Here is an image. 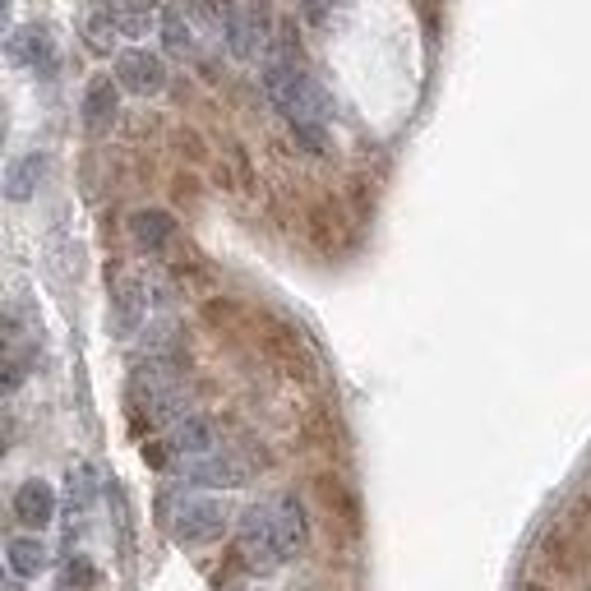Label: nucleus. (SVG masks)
<instances>
[{
	"instance_id": "obj_1",
	"label": "nucleus",
	"mask_w": 591,
	"mask_h": 591,
	"mask_svg": "<svg viewBox=\"0 0 591 591\" xmlns=\"http://www.w3.org/2000/svg\"><path fill=\"white\" fill-rule=\"evenodd\" d=\"M309 545V518L296 494H277V500L255 504L240 518V536H236V559L250 573H273L301 559Z\"/></svg>"
},
{
	"instance_id": "obj_2",
	"label": "nucleus",
	"mask_w": 591,
	"mask_h": 591,
	"mask_svg": "<svg viewBox=\"0 0 591 591\" xmlns=\"http://www.w3.org/2000/svg\"><path fill=\"white\" fill-rule=\"evenodd\" d=\"M171 532H176L180 545H213V541H223V532H227V504L208 500V494H195V500L176 504Z\"/></svg>"
},
{
	"instance_id": "obj_3",
	"label": "nucleus",
	"mask_w": 591,
	"mask_h": 591,
	"mask_svg": "<svg viewBox=\"0 0 591 591\" xmlns=\"http://www.w3.org/2000/svg\"><path fill=\"white\" fill-rule=\"evenodd\" d=\"M116 88L135 92V98H158L167 88V66L152 51H120L116 56Z\"/></svg>"
},
{
	"instance_id": "obj_4",
	"label": "nucleus",
	"mask_w": 591,
	"mask_h": 591,
	"mask_svg": "<svg viewBox=\"0 0 591 591\" xmlns=\"http://www.w3.org/2000/svg\"><path fill=\"white\" fill-rule=\"evenodd\" d=\"M259 337H264V352L287 370V375H296V380H309L315 375V361H309V347L301 342V333L296 328H287L283 319H264L259 324Z\"/></svg>"
},
{
	"instance_id": "obj_5",
	"label": "nucleus",
	"mask_w": 591,
	"mask_h": 591,
	"mask_svg": "<svg viewBox=\"0 0 591 591\" xmlns=\"http://www.w3.org/2000/svg\"><path fill=\"white\" fill-rule=\"evenodd\" d=\"M190 481L195 485H208V490H232V485H245L255 476V466H250V457L245 453H204V457H190Z\"/></svg>"
},
{
	"instance_id": "obj_6",
	"label": "nucleus",
	"mask_w": 591,
	"mask_h": 591,
	"mask_svg": "<svg viewBox=\"0 0 591 591\" xmlns=\"http://www.w3.org/2000/svg\"><path fill=\"white\" fill-rule=\"evenodd\" d=\"M309 245L324 255H342L352 245V223H347V208L337 199H319L309 208Z\"/></svg>"
},
{
	"instance_id": "obj_7",
	"label": "nucleus",
	"mask_w": 591,
	"mask_h": 591,
	"mask_svg": "<svg viewBox=\"0 0 591 591\" xmlns=\"http://www.w3.org/2000/svg\"><path fill=\"white\" fill-rule=\"evenodd\" d=\"M116 111H120V88H116V79L98 75L83 88V126H88V135H107L116 126Z\"/></svg>"
},
{
	"instance_id": "obj_8",
	"label": "nucleus",
	"mask_w": 591,
	"mask_h": 591,
	"mask_svg": "<svg viewBox=\"0 0 591 591\" xmlns=\"http://www.w3.org/2000/svg\"><path fill=\"white\" fill-rule=\"evenodd\" d=\"M130 236H135L139 250L162 255V250H171V245H176V217L167 208H139L130 217Z\"/></svg>"
},
{
	"instance_id": "obj_9",
	"label": "nucleus",
	"mask_w": 591,
	"mask_h": 591,
	"mask_svg": "<svg viewBox=\"0 0 591 591\" xmlns=\"http://www.w3.org/2000/svg\"><path fill=\"white\" fill-rule=\"evenodd\" d=\"M167 449L176 453V457H204V453H213L217 449V430H213V421L208 416H180L171 430H167Z\"/></svg>"
},
{
	"instance_id": "obj_10",
	"label": "nucleus",
	"mask_w": 591,
	"mask_h": 591,
	"mask_svg": "<svg viewBox=\"0 0 591 591\" xmlns=\"http://www.w3.org/2000/svg\"><path fill=\"white\" fill-rule=\"evenodd\" d=\"M14 518L28 526V532H42V526L56 518V490L47 481H23L14 490Z\"/></svg>"
},
{
	"instance_id": "obj_11",
	"label": "nucleus",
	"mask_w": 591,
	"mask_h": 591,
	"mask_svg": "<svg viewBox=\"0 0 591 591\" xmlns=\"http://www.w3.org/2000/svg\"><path fill=\"white\" fill-rule=\"evenodd\" d=\"M42 176H47V158H42V152H28V158H14V162L6 167V180H0V190H6L10 204H28V199L38 195Z\"/></svg>"
},
{
	"instance_id": "obj_12",
	"label": "nucleus",
	"mask_w": 591,
	"mask_h": 591,
	"mask_svg": "<svg viewBox=\"0 0 591 591\" xmlns=\"http://www.w3.org/2000/svg\"><path fill=\"white\" fill-rule=\"evenodd\" d=\"M6 56L14 66H38V70H51V38L42 23H28L19 33L6 38Z\"/></svg>"
},
{
	"instance_id": "obj_13",
	"label": "nucleus",
	"mask_w": 591,
	"mask_h": 591,
	"mask_svg": "<svg viewBox=\"0 0 591 591\" xmlns=\"http://www.w3.org/2000/svg\"><path fill=\"white\" fill-rule=\"evenodd\" d=\"M264 38H268V10H264V6H250L245 14H240V10L232 14V23H227V42H232L236 56H259Z\"/></svg>"
},
{
	"instance_id": "obj_14",
	"label": "nucleus",
	"mask_w": 591,
	"mask_h": 591,
	"mask_svg": "<svg viewBox=\"0 0 591 591\" xmlns=\"http://www.w3.org/2000/svg\"><path fill=\"white\" fill-rule=\"evenodd\" d=\"M6 564H10V573L23 578V582H28V578H42V573H47V541L33 536V532L14 536L10 550H6Z\"/></svg>"
},
{
	"instance_id": "obj_15",
	"label": "nucleus",
	"mask_w": 591,
	"mask_h": 591,
	"mask_svg": "<svg viewBox=\"0 0 591 591\" xmlns=\"http://www.w3.org/2000/svg\"><path fill=\"white\" fill-rule=\"evenodd\" d=\"M116 38H120V14L111 6H92L83 14V42H88V51L107 56V51H116Z\"/></svg>"
},
{
	"instance_id": "obj_16",
	"label": "nucleus",
	"mask_w": 591,
	"mask_h": 591,
	"mask_svg": "<svg viewBox=\"0 0 591 591\" xmlns=\"http://www.w3.org/2000/svg\"><path fill=\"white\" fill-rule=\"evenodd\" d=\"M541 550H545V559H550V569H559V573H573V569H578V526H573V522H559V526H550Z\"/></svg>"
},
{
	"instance_id": "obj_17",
	"label": "nucleus",
	"mask_w": 591,
	"mask_h": 591,
	"mask_svg": "<svg viewBox=\"0 0 591 591\" xmlns=\"http://www.w3.org/2000/svg\"><path fill=\"white\" fill-rule=\"evenodd\" d=\"M315 494H319V504L337 518V522H347V526H356V518H361V509H356V494L342 485L337 476H315Z\"/></svg>"
},
{
	"instance_id": "obj_18",
	"label": "nucleus",
	"mask_w": 591,
	"mask_h": 591,
	"mask_svg": "<svg viewBox=\"0 0 591 591\" xmlns=\"http://www.w3.org/2000/svg\"><path fill=\"white\" fill-rule=\"evenodd\" d=\"M111 296H116V324L130 333L139 324V315H144V287H139V277H116Z\"/></svg>"
},
{
	"instance_id": "obj_19",
	"label": "nucleus",
	"mask_w": 591,
	"mask_h": 591,
	"mask_svg": "<svg viewBox=\"0 0 591 591\" xmlns=\"http://www.w3.org/2000/svg\"><path fill=\"white\" fill-rule=\"evenodd\" d=\"M162 47H167L176 60H190V56H195L190 28H185V19H180V14H167V19H162Z\"/></svg>"
},
{
	"instance_id": "obj_20",
	"label": "nucleus",
	"mask_w": 591,
	"mask_h": 591,
	"mask_svg": "<svg viewBox=\"0 0 591 591\" xmlns=\"http://www.w3.org/2000/svg\"><path fill=\"white\" fill-rule=\"evenodd\" d=\"M92 500H98V472H92L88 462H79L70 472V504L75 509H88Z\"/></svg>"
},
{
	"instance_id": "obj_21",
	"label": "nucleus",
	"mask_w": 591,
	"mask_h": 591,
	"mask_svg": "<svg viewBox=\"0 0 591 591\" xmlns=\"http://www.w3.org/2000/svg\"><path fill=\"white\" fill-rule=\"evenodd\" d=\"M195 10H199V19H204V23H213V28H227V23H232V14H236L232 0H195Z\"/></svg>"
},
{
	"instance_id": "obj_22",
	"label": "nucleus",
	"mask_w": 591,
	"mask_h": 591,
	"mask_svg": "<svg viewBox=\"0 0 591 591\" xmlns=\"http://www.w3.org/2000/svg\"><path fill=\"white\" fill-rule=\"evenodd\" d=\"M23 337V319L14 315V309H0V361H6L14 352V342Z\"/></svg>"
},
{
	"instance_id": "obj_23",
	"label": "nucleus",
	"mask_w": 591,
	"mask_h": 591,
	"mask_svg": "<svg viewBox=\"0 0 591 591\" xmlns=\"http://www.w3.org/2000/svg\"><path fill=\"white\" fill-rule=\"evenodd\" d=\"M23 375H28V370H23L19 361L6 356V361H0V393H14V388L23 384Z\"/></svg>"
},
{
	"instance_id": "obj_24",
	"label": "nucleus",
	"mask_w": 591,
	"mask_h": 591,
	"mask_svg": "<svg viewBox=\"0 0 591 591\" xmlns=\"http://www.w3.org/2000/svg\"><path fill=\"white\" fill-rule=\"evenodd\" d=\"M92 578H98V569L88 559H70V587H92Z\"/></svg>"
},
{
	"instance_id": "obj_25",
	"label": "nucleus",
	"mask_w": 591,
	"mask_h": 591,
	"mask_svg": "<svg viewBox=\"0 0 591 591\" xmlns=\"http://www.w3.org/2000/svg\"><path fill=\"white\" fill-rule=\"evenodd\" d=\"M337 6H342V0H305V14L315 19V23H324V19H328Z\"/></svg>"
},
{
	"instance_id": "obj_26",
	"label": "nucleus",
	"mask_w": 591,
	"mask_h": 591,
	"mask_svg": "<svg viewBox=\"0 0 591 591\" xmlns=\"http://www.w3.org/2000/svg\"><path fill=\"white\" fill-rule=\"evenodd\" d=\"M120 6H126V10H130V14L139 19L144 10H152V6H158V0H120Z\"/></svg>"
},
{
	"instance_id": "obj_27",
	"label": "nucleus",
	"mask_w": 591,
	"mask_h": 591,
	"mask_svg": "<svg viewBox=\"0 0 591 591\" xmlns=\"http://www.w3.org/2000/svg\"><path fill=\"white\" fill-rule=\"evenodd\" d=\"M6 135H10V107L0 102V148H6Z\"/></svg>"
},
{
	"instance_id": "obj_28",
	"label": "nucleus",
	"mask_w": 591,
	"mask_h": 591,
	"mask_svg": "<svg viewBox=\"0 0 591 591\" xmlns=\"http://www.w3.org/2000/svg\"><path fill=\"white\" fill-rule=\"evenodd\" d=\"M0 591H28V587H23V578L10 573V578H0Z\"/></svg>"
},
{
	"instance_id": "obj_29",
	"label": "nucleus",
	"mask_w": 591,
	"mask_h": 591,
	"mask_svg": "<svg viewBox=\"0 0 591 591\" xmlns=\"http://www.w3.org/2000/svg\"><path fill=\"white\" fill-rule=\"evenodd\" d=\"M10 23V0H0V28Z\"/></svg>"
},
{
	"instance_id": "obj_30",
	"label": "nucleus",
	"mask_w": 591,
	"mask_h": 591,
	"mask_svg": "<svg viewBox=\"0 0 591 591\" xmlns=\"http://www.w3.org/2000/svg\"><path fill=\"white\" fill-rule=\"evenodd\" d=\"M522 591H550V587H541V582H522Z\"/></svg>"
},
{
	"instance_id": "obj_31",
	"label": "nucleus",
	"mask_w": 591,
	"mask_h": 591,
	"mask_svg": "<svg viewBox=\"0 0 591 591\" xmlns=\"http://www.w3.org/2000/svg\"><path fill=\"white\" fill-rule=\"evenodd\" d=\"M0 453H6V440H0Z\"/></svg>"
}]
</instances>
